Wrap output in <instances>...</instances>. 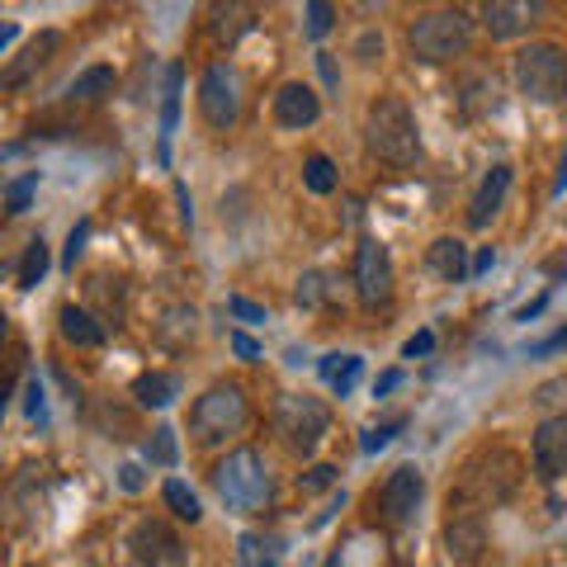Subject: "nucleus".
<instances>
[{
  "label": "nucleus",
  "mask_w": 567,
  "mask_h": 567,
  "mask_svg": "<svg viewBox=\"0 0 567 567\" xmlns=\"http://www.w3.org/2000/svg\"><path fill=\"white\" fill-rule=\"evenodd\" d=\"M364 142H369V152L383 156V162H393V166H412L416 156H421L416 118H412V110H406L398 95H379L374 104H369V114H364Z\"/></svg>",
  "instance_id": "f257e3e1"
},
{
  "label": "nucleus",
  "mask_w": 567,
  "mask_h": 567,
  "mask_svg": "<svg viewBox=\"0 0 567 567\" xmlns=\"http://www.w3.org/2000/svg\"><path fill=\"white\" fill-rule=\"evenodd\" d=\"M473 43V14L468 10H431L416 14L406 29V48L416 62H454Z\"/></svg>",
  "instance_id": "f03ea898"
},
{
  "label": "nucleus",
  "mask_w": 567,
  "mask_h": 567,
  "mask_svg": "<svg viewBox=\"0 0 567 567\" xmlns=\"http://www.w3.org/2000/svg\"><path fill=\"white\" fill-rule=\"evenodd\" d=\"M213 487H218V496L233 511L251 516V511H260L265 502H270L275 477H270V468H265V458L256 450H233L218 468H213Z\"/></svg>",
  "instance_id": "7ed1b4c3"
},
{
  "label": "nucleus",
  "mask_w": 567,
  "mask_h": 567,
  "mask_svg": "<svg viewBox=\"0 0 567 567\" xmlns=\"http://www.w3.org/2000/svg\"><path fill=\"white\" fill-rule=\"evenodd\" d=\"M251 421V406L237 383H213L208 393L189 406V435L199 445H223L227 435H241Z\"/></svg>",
  "instance_id": "20e7f679"
},
{
  "label": "nucleus",
  "mask_w": 567,
  "mask_h": 567,
  "mask_svg": "<svg viewBox=\"0 0 567 567\" xmlns=\"http://www.w3.org/2000/svg\"><path fill=\"white\" fill-rule=\"evenodd\" d=\"M511 71H516V85L525 100H535V104L567 100V52L558 43H525Z\"/></svg>",
  "instance_id": "39448f33"
},
{
  "label": "nucleus",
  "mask_w": 567,
  "mask_h": 567,
  "mask_svg": "<svg viewBox=\"0 0 567 567\" xmlns=\"http://www.w3.org/2000/svg\"><path fill=\"white\" fill-rule=\"evenodd\" d=\"M275 425H279V435L289 440L293 450L312 454L317 445H322V435L331 425V412L317 398H308V393H284L279 406H275Z\"/></svg>",
  "instance_id": "423d86ee"
},
{
  "label": "nucleus",
  "mask_w": 567,
  "mask_h": 567,
  "mask_svg": "<svg viewBox=\"0 0 567 567\" xmlns=\"http://www.w3.org/2000/svg\"><path fill=\"white\" fill-rule=\"evenodd\" d=\"M199 110L208 128H233L241 118V76L233 62H213L199 81Z\"/></svg>",
  "instance_id": "0eeeda50"
},
{
  "label": "nucleus",
  "mask_w": 567,
  "mask_h": 567,
  "mask_svg": "<svg viewBox=\"0 0 567 567\" xmlns=\"http://www.w3.org/2000/svg\"><path fill=\"white\" fill-rule=\"evenodd\" d=\"M354 289H360L364 308H383L393 298V260H388V246L374 237H364L354 251Z\"/></svg>",
  "instance_id": "6e6552de"
},
{
  "label": "nucleus",
  "mask_w": 567,
  "mask_h": 567,
  "mask_svg": "<svg viewBox=\"0 0 567 567\" xmlns=\"http://www.w3.org/2000/svg\"><path fill=\"white\" fill-rule=\"evenodd\" d=\"M535 473L544 483L567 473V416H548L535 431Z\"/></svg>",
  "instance_id": "1a4fd4ad"
},
{
  "label": "nucleus",
  "mask_w": 567,
  "mask_h": 567,
  "mask_svg": "<svg viewBox=\"0 0 567 567\" xmlns=\"http://www.w3.org/2000/svg\"><path fill=\"white\" fill-rule=\"evenodd\" d=\"M421 496H425L421 473H416V468H398V473L383 483V516L393 520V525H406V520L416 516Z\"/></svg>",
  "instance_id": "9d476101"
},
{
  "label": "nucleus",
  "mask_w": 567,
  "mask_h": 567,
  "mask_svg": "<svg viewBox=\"0 0 567 567\" xmlns=\"http://www.w3.org/2000/svg\"><path fill=\"white\" fill-rule=\"evenodd\" d=\"M317 114H322V100H317L303 81H289L275 91V123L279 128H312Z\"/></svg>",
  "instance_id": "9b49d317"
},
{
  "label": "nucleus",
  "mask_w": 567,
  "mask_h": 567,
  "mask_svg": "<svg viewBox=\"0 0 567 567\" xmlns=\"http://www.w3.org/2000/svg\"><path fill=\"white\" fill-rule=\"evenodd\" d=\"M506 189H511V166H506V162H496V166L483 175V185H477V194H473V204H468V223H473V227H487V223L496 218V213H502Z\"/></svg>",
  "instance_id": "f8f14e48"
},
{
  "label": "nucleus",
  "mask_w": 567,
  "mask_h": 567,
  "mask_svg": "<svg viewBox=\"0 0 567 567\" xmlns=\"http://www.w3.org/2000/svg\"><path fill=\"white\" fill-rule=\"evenodd\" d=\"M133 554H137L142 563H152V567L181 563V558H185V554H181V539H175L162 520H142V525L133 529Z\"/></svg>",
  "instance_id": "ddd939ff"
},
{
  "label": "nucleus",
  "mask_w": 567,
  "mask_h": 567,
  "mask_svg": "<svg viewBox=\"0 0 567 567\" xmlns=\"http://www.w3.org/2000/svg\"><path fill=\"white\" fill-rule=\"evenodd\" d=\"M317 374H322V383L331 388L336 398H350L354 393V383H360V374H364V360L360 354H322L317 360Z\"/></svg>",
  "instance_id": "4468645a"
},
{
  "label": "nucleus",
  "mask_w": 567,
  "mask_h": 567,
  "mask_svg": "<svg viewBox=\"0 0 567 567\" xmlns=\"http://www.w3.org/2000/svg\"><path fill=\"white\" fill-rule=\"evenodd\" d=\"M425 265L445 279V284H458V279H468L473 275V265H468V246L464 241H454V237H440L431 246V256H425Z\"/></svg>",
  "instance_id": "2eb2a0df"
},
{
  "label": "nucleus",
  "mask_w": 567,
  "mask_h": 567,
  "mask_svg": "<svg viewBox=\"0 0 567 567\" xmlns=\"http://www.w3.org/2000/svg\"><path fill=\"white\" fill-rule=\"evenodd\" d=\"M58 48H62L58 33H39V39H33V43L24 48V58L14 62V66L6 71V76H0V85H6V91H14V85H24V81L33 76V71H43V66H48V58H52Z\"/></svg>",
  "instance_id": "dca6fc26"
},
{
  "label": "nucleus",
  "mask_w": 567,
  "mask_h": 567,
  "mask_svg": "<svg viewBox=\"0 0 567 567\" xmlns=\"http://www.w3.org/2000/svg\"><path fill=\"white\" fill-rule=\"evenodd\" d=\"M445 544H450V558H454V563H473L477 554H483V544H487V535H483V520H473V516H458V520H450V529H445Z\"/></svg>",
  "instance_id": "f3484780"
},
{
  "label": "nucleus",
  "mask_w": 567,
  "mask_h": 567,
  "mask_svg": "<svg viewBox=\"0 0 567 567\" xmlns=\"http://www.w3.org/2000/svg\"><path fill=\"white\" fill-rule=\"evenodd\" d=\"M58 327H62V336H66V341L71 346H81V350H95V346H104V327L95 322V317L91 312H85V308H62L58 312Z\"/></svg>",
  "instance_id": "a211bd4d"
},
{
  "label": "nucleus",
  "mask_w": 567,
  "mask_h": 567,
  "mask_svg": "<svg viewBox=\"0 0 567 567\" xmlns=\"http://www.w3.org/2000/svg\"><path fill=\"white\" fill-rule=\"evenodd\" d=\"M114 66H85L76 81L66 85V100H76V104H100L104 95H114Z\"/></svg>",
  "instance_id": "6ab92c4d"
},
{
  "label": "nucleus",
  "mask_w": 567,
  "mask_h": 567,
  "mask_svg": "<svg viewBox=\"0 0 567 567\" xmlns=\"http://www.w3.org/2000/svg\"><path fill=\"white\" fill-rule=\"evenodd\" d=\"M525 14H535V10H529V6H511V0H496V6L483 10V24H487L492 39H516V33L529 24Z\"/></svg>",
  "instance_id": "aec40b11"
},
{
  "label": "nucleus",
  "mask_w": 567,
  "mask_h": 567,
  "mask_svg": "<svg viewBox=\"0 0 567 567\" xmlns=\"http://www.w3.org/2000/svg\"><path fill=\"white\" fill-rule=\"evenodd\" d=\"M133 398L142 406H171L175 398H181V379L175 374H137L133 379Z\"/></svg>",
  "instance_id": "412c9836"
},
{
  "label": "nucleus",
  "mask_w": 567,
  "mask_h": 567,
  "mask_svg": "<svg viewBox=\"0 0 567 567\" xmlns=\"http://www.w3.org/2000/svg\"><path fill=\"white\" fill-rule=\"evenodd\" d=\"M279 539L275 535H241L237 539V554H241V567H275L279 563Z\"/></svg>",
  "instance_id": "4be33fe9"
},
{
  "label": "nucleus",
  "mask_w": 567,
  "mask_h": 567,
  "mask_svg": "<svg viewBox=\"0 0 567 567\" xmlns=\"http://www.w3.org/2000/svg\"><path fill=\"white\" fill-rule=\"evenodd\" d=\"M48 265H52L48 241H43V237H33V241L24 246V260H20V289H39L43 275H48Z\"/></svg>",
  "instance_id": "5701e85b"
},
{
  "label": "nucleus",
  "mask_w": 567,
  "mask_h": 567,
  "mask_svg": "<svg viewBox=\"0 0 567 567\" xmlns=\"http://www.w3.org/2000/svg\"><path fill=\"white\" fill-rule=\"evenodd\" d=\"M336 298V279L327 270H308L303 279H298V303L303 308H327Z\"/></svg>",
  "instance_id": "b1692460"
},
{
  "label": "nucleus",
  "mask_w": 567,
  "mask_h": 567,
  "mask_svg": "<svg viewBox=\"0 0 567 567\" xmlns=\"http://www.w3.org/2000/svg\"><path fill=\"white\" fill-rule=\"evenodd\" d=\"M162 496H166V506L175 511V516H181V520H189V525H194V520H199V516H204L199 496H194V492H189V487L181 483V477H171V483L162 487Z\"/></svg>",
  "instance_id": "393cba45"
},
{
  "label": "nucleus",
  "mask_w": 567,
  "mask_h": 567,
  "mask_svg": "<svg viewBox=\"0 0 567 567\" xmlns=\"http://www.w3.org/2000/svg\"><path fill=\"white\" fill-rule=\"evenodd\" d=\"M303 181H308V189H312V194H331V189H336V166H331V156L312 152V156H308Z\"/></svg>",
  "instance_id": "a878e982"
},
{
  "label": "nucleus",
  "mask_w": 567,
  "mask_h": 567,
  "mask_svg": "<svg viewBox=\"0 0 567 567\" xmlns=\"http://www.w3.org/2000/svg\"><path fill=\"white\" fill-rule=\"evenodd\" d=\"M175 454H181V450H175V431H171V425H156L152 440H147V458H152V464H162V468H171Z\"/></svg>",
  "instance_id": "bb28decb"
},
{
  "label": "nucleus",
  "mask_w": 567,
  "mask_h": 567,
  "mask_svg": "<svg viewBox=\"0 0 567 567\" xmlns=\"http://www.w3.org/2000/svg\"><path fill=\"white\" fill-rule=\"evenodd\" d=\"M166 110H162V137L175 133V118H181V66H171V76H166Z\"/></svg>",
  "instance_id": "cd10ccee"
},
{
  "label": "nucleus",
  "mask_w": 567,
  "mask_h": 567,
  "mask_svg": "<svg viewBox=\"0 0 567 567\" xmlns=\"http://www.w3.org/2000/svg\"><path fill=\"white\" fill-rule=\"evenodd\" d=\"M398 431H406V416H393V421H383V425H369V431H364V450L379 454L383 445H393Z\"/></svg>",
  "instance_id": "c85d7f7f"
},
{
  "label": "nucleus",
  "mask_w": 567,
  "mask_h": 567,
  "mask_svg": "<svg viewBox=\"0 0 567 567\" xmlns=\"http://www.w3.org/2000/svg\"><path fill=\"white\" fill-rule=\"evenodd\" d=\"M303 14H308V33H312V39H322V33H331V24H336V10L327 6V0H312Z\"/></svg>",
  "instance_id": "c756f323"
},
{
  "label": "nucleus",
  "mask_w": 567,
  "mask_h": 567,
  "mask_svg": "<svg viewBox=\"0 0 567 567\" xmlns=\"http://www.w3.org/2000/svg\"><path fill=\"white\" fill-rule=\"evenodd\" d=\"M246 29H251V20H246V10H218V39H227V43H233L237 39V33H246Z\"/></svg>",
  "instance_id": "7c9ffc66"
},
{
  "label": "nucleus",
  "mask_w": 567,
  "mask_h": 567,
  "mask_svg": "<svg viewBox=\"0 0 567 567\" xmlns=\"http://www.w3.org/2000/svg\"><path fill=\"white\" fill-rule=\"evenodd\" d=\"M227 312H233L237 322H265V308L251 303V298H227Z\"/></svg>",
  "instance_id": "2f4dec72"
},
{
  "label": "nucleus",
  "mask_w": 567,
  "mask_h": 567,
  "mask_svg": "<svg viewBox=\"0 0 567 567\" xmlns=\"http://www.w3.org/2000/svg\"><path fill=\"white\" fill-rule=\"evenodd\" d=\"M336 483V468L331 464H317L308 477H298V487H303V492H322V487H331Z\"/></svg>",
  "instance_id": "473e14b6"
},
{
  "label": "nucleus",
  "mask_w": 567,
  "mask_h": 567,
  "mask_svg": "<svg viewBox=\"0 0 567 567\" xmlns=\"http://www.w3.org/2000/svg\"><path fill=\"white\" fill-rule=\"evenodd\" d=\"M85 237H91V223H76V227H71V237H66V265H76L81 260V251H85Z\"/></svg>",
  "instance_id": "72a5a7b5"
},
{
  "label": "nucleus",
  "mask_w": 567,
  "mask_h": 567,
  "mask_svg": "<svg viewBox=\"0 0 567 567\" xmlns=\"http://www.w3.org/2000/svg\"><path fill=\"white\" fill-rule=\"evenodd\" d=\"M33 185H39V175H24V181L10 189V213H24V208H29V194H33Z\"/></svg>",
  "instance_id": "f704fd0d"
},
{
  "label": "nucleus",
  "mask_w": 567,
  "mask_h": 567,
  "mask_svg": "<svg viewBox=\"0 0 567 567\" xmlns=\"http://www.w3.org/2000/svg\"><path fill=\"white\" fill-rule=\"evenodd\" d=\"M431 350H435V336H431V331H416L412 341L402 346V354H406V360H416V354H431Z\"/></svg>",
  "instance_id": "c9c22d12"
},
{
  "label": "nucleus",
  "mask_w": 567,
  "mask_h": 567,
  "mask_svg": "<svg viewBox=\"0 0 567 567\" xmlns=\"http://www.w3.org/2000/svg\"><path fill=\"white\" fill-rule=\"evenodd\" d=\"M233 350L241 354V360H260V346H256L246 331H233Z\"/></svg>",
  "instance_id": "e433bc0d"
},
{
  "label": "nucleus",
  "mask_w": 567,
  "mask_h": 567,
  "mask_svg": "<svg viewBox=\"0 0 567 567\" xmlns=\"http://www.w3.org/2000/svg\"><path fill=\"white\" fill-rule=\"evenodd\" d=\"M402 383V369H388V374H379L374 379V398H383V393H393V388Z\"/></svg>",
  "instance_id": "4c0bfd02"
},
{
  "label": "nucleus",
  "mask_w": 567,
  "mask_h": 567,
  "mask_svg": "<svg viewBox=\"0 0 567 567\" xmlns=\"http://www.w3.org/2000/svg\"><path fill=\"white\" fill-rule=\"evenodd\" d=\"M567 346V327L563 331H554V336H548V341H539L535 350H529V354H548V350H563Z\"/></svg>",
  "instance_id": "58836bf2"
},
{
  "label": "nucleus",
  "mask_w": 567,
  "mask_h": 567,
  "mask_svg": "<svg viewBox=\"0 0 567 567\" xmlns=\"http://www.w3.org/2000/svg\"><path fill=\"white\" fill-rule=\"evenodd\" d=\"M24 406H29V416H43V388H39V379L29 383V402Z\"/></svg>",
  "instance_id": "ea45409f"
},
{
  "label": "nucleus",
  "mask_w": 567,
  "mask_h": 567,
  "mask_svg": "<svg viewBox=\"0 0 567 567\" xmlns=\"http://www.w3.org/2000/svg\"><path fill=\"white\" fill-rule=\"evenodd\" d=\"M118 483H123V492H137L142 487V473L128 464V468H118Z\"/></svg>",
  "instance_id": "a19ab883"
},
{
  "label": "nucleus",
  "mask_w": 567,
  "mask_h": 567,
  "mask_svg": "<svg viewBox=\"0 0 567 567\" xmlns=\"http://www.w3.org/2000/svg\"><path fill=\"white\" fill-rule=\"evenodd\" d=\"M14 39H20V24H0V52H6Z\"/></svg>",
  "instance_id": "79ce46f5"
},
{
  "label": "nucleus",
  "mask_w": 567,
  "mask_h": 567,
  "mask_svg": "<svg viewBox=\"0 0 567 567\" xmlns=\"http://www.w3.org/2000/svg\"><path fill=\"white\" fill-rule=\"evenodd\" d=\"M492 246H487V251H477V260H473V275H483V270H492Z\"/></svg>",
  "instance_id": "37998d69"
},
{
  "label": "nucleus",
  "mask_w": 567,
  "mask_h": 567,
  "mask_svg": "<svg viewBox=\"0 0 567 567\" xmlns=\"http://www.w3.org/2000/svg\"><path fill=\"white\" fill-rule=\"evenodd\" d=\"M6 406H10V383H0V421H6Z\"/></svg>",
  "instance_id": "c03bdc74"
},
{
  "label": "nucleus",
  "mask_w": 567,
  "mask_h": 567,
  "mask_svg": "<svg viewBox=\"0 0 567 567\" xmlns=\"http://www.w3.org/2000/svg\"><path fill=\"white\" fill-rule=\"evenodd\" d=\"M558 189H567V152H563V162H558Z\"/></svg>",
  "instance_id": "a18cd8bd"
},
{
  "label": "nucleus",
  "mask_w": 567,
  "mask_h": 567,
  "mask_svg": "<svg viewBox=\"0 0 567 567\" xmlns=\"http://www.w3.org/2000/svg\"><path fill=\"white\" fill-rule=\"evenodd\" d=\"M6 336H10V317L0 312V341H6Z\"/></svg>",
  "instance_id": "49530a36"
},
{
  "label": "nucleus",
  "mask_w": 567,
  "mask_h": 567,
  "mask_svg": "<svg viewBox=\"0 0 567 567\" xmlns=\"http://www.w3.org/2000/svg\"><path fill=\"white\" fill-rule=\"evenodd\" d=\"M0 275H6V265H0Z\"/></svg>",
  "instance_id": "de8ad7c7"
}]
</instances>
